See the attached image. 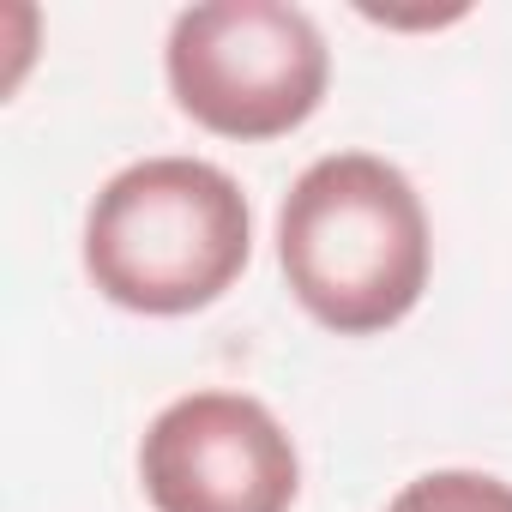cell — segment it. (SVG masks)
I'll list each match as a JSON object with an SVG mask.
<instances>
[{"mask_svg":"<svg viewBox=\"0 0 512 512\" xmlns=\"http://www.w3.org/2000/svg\"><path fill=\"white\" fill-rule=\"evenodd\" d=\"M278 266L308 320L374 338L416 314L434 229L416 181L374 151L314 157L278 205Z\"/></svg>","mask_w":512,"mask_h":512,"instance_id":"cell-1","label":"cell"},{"mask_svg":"<svg viewBox=\"0 0 512 512\" xmlns=\"http://www.w3.org/2000/svg\"><path fill=\"white\" fill-rule=\"evenodd\" d=\"M253 260V205L205 157H139L85 211V278L103 302L181 320L235 290Z\"/></svg>","mask_w":512,"mask_h":512,"instance_id":"cell-2","label":"cell"},{"mask_svg":"<svg viewBox=\"0 0 512 512\" xmlns=\"http://www.w3.org/2000/svg\"><path fill=\"white\" fill-rule=\"evenodd\" d=\"M163 79L193 127L266 145L320 115L332 85V49L320 25L284 0H205V7L175 13L163 43Z\"/></svg>","mask_w":512,"mask_h":512,"instance_id":"cell-3","label":"cell"},{"mask_svg":"<svg viewBox=\"0 0 512 512\" xmlns=\"http://www.w3.org/2000/svg\"><path fill=\"white\" fill-rule=\"evenodd\" d=\"M151 512H290L302 452L290 428L247 392H187L139 440Z\"/></svg>","mask_w":512,"mask_h":512,"instance_id":"cell-4","label":"cell"},{"mask_svg":"<svg viewBox=\"0 0 512 512\" xmlns=\"http://www.w3.org/2000/svg\"><path fill=\"white\" fill-rule=\"evenodd\" d=\"M386 512H512V482L488 470H428L404 482Z\"/></svg>","mask_w":512,"mask_h":512,"instance_id":"cell-5","label":"cell"}]
</instances>
